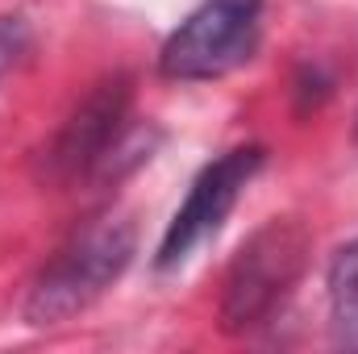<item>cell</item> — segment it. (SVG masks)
Wrapping results in <instances>:
<instances>
[{
    "label": "cell",
    "instance_id": "obj_1",
    "mask_svg": "<svg viewBox=\"0 0 358 354\" xmlns=\"http://www.w3.org/2000/svg\"><path fill=\"white\" fill-rule=\"evenodd\" d=\"M129 259H134V225L125 217L108 213V217L88 221L34 279V288L25 296V321L59 325V321L84 313L113 279H121Z\"/></svg>",
    "mask_w": 358,
    "mask_h": 354
},
{
    "label": "cell",
    "instance_id": "obj_2",
    "mask_svg": "<svg viewBox=\"0 0 358 354\" xmlns=\"http://www.w3.org/2000/svg\"><path fill=\"white\" fill-rule=\"evenodd\" d=\"M308 259V234L296 221H271L263 225L229 267L225 275V296H221V321L229 334H246L267 325L283 309L292 288L304 275Z\"/></svg>",
    "mask_w": 358,
    "mask_h": 354
},
{
    "label": "cell",
    "instance_id": "obj_3",
    "mask_svg": "<svg viewBox=\"0 0 358 354\" xmlns=\"http://www.w3.org/2000/svg\"><path fill=\"white\" fill-rule=\"evenodd\" d=\"M263 0H204L167 38L159 67L167 80H217L250 59Z\"/></svg>",
    "mask_w": 358,
    "mask_h": 354
},
{
    "label": "cell",
    "instance_id": "obj_4",
    "mask_svg": "<svg viewBox=\"0 0 358 354\" xmlns=\"http://www.w3.org/2000/svg\"><path fill=\"white\" fill-rule=\"evenodd\" d=\"M263 159H267L263 146H238V150L221 155L217 163H208L196 176L187 200L179 204V213L171 217V225H167V234L159 242V267L183 263L208 234L221 229V221L229 217V208L238 204V196L246 192V183L259 176Z\"/></svg>",
    "mask_w": 358,
    "mask_h": 354
},
{
    "label": "cell",
    "instance_id": "obj_5",
    "mask_svg": "<svg viewBox=\"0 0 358 354\" xmlns=\"http://www.w3.org/2000/svg\"><path fill=\"white\" fill-rule=\"evenodd\" d=\"M129 113V84L125 80H104L88 100L76 108V117L63 125V134L50 146V171L59 179L84 176L100 167L121 134V121Z\"/></svg>",
    "mask_w": 358,
    "mask_h": 354
},
{
    "label": "cell",
    "instance_id": "obj_6",
    "mask_svg": "<svg viewBox=\"0 0 358 354\" xmlns=\"http://www.w3.org/2000/svg\"><path fill=\"white\" fill-rule=\"evenodd\" d=\"M329 325L338 346L358 351V238L329 263Z\"/></svg>",
    "mask_w": 358,
    "mask_h": 354
},
{
    "label": "cell",
    "instance_id": "obj_7",
    "mask_svg": "<svg viewBox=\"0 0 358 354\" xmlns=\"http://www.w3.org/2000/svg\"><path fill=\"white\" fill-rule=\"evenodd\" d=\"M25 50H29V25H25V17H0V84L21 63Z\"/></svg>",
    "mask_w": 358,
    "mask_h": 354
},
{
    "label": "cell",
    "instance_id": "obj_8",
    "mask_svg": "<svg viewBox=\"0 0 358 354\" xmlns=\"http://www.w3.org/2000/svg\"><path fill=\"white\" fill-rule=\"evenodd\" d=\"M355 138H358V121H355Z\"/></svg>",
    "mask_w": 358,
    "mask_h": 354
}]
</instances>
